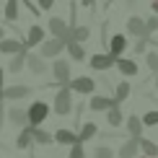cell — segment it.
I'll list each match as a JSON object with an SVG mask.
<instances>
[{"instance_id": "7a4b0ae2", "label": "cell", "mask_w": 158, "mask_h": 158, "mask_svg": "<svg viewBox=\"0 0 158 158\" xmlns=\"http://www.w3.org/2000/svg\"><path fill=\"white\" fill-rule=\"evenodd\" d=\"M70 111H73V91L60 88L55 94V114L57 117H65V114H70Z\"/></svg>"}, {"instance_id": "6da1fadb", "label": "cell", "mask_w": 158, "mask_h": 158, "mask_svg": "<svg viewBox=\"0 0 158 158\" xmlns=\"http://www.w3.org/2000/svg\"><path fill=\"white\" fill-rule=\"evenodd\" d=\"M47 117H49V104L47 101H34L26 109V124H29V127H39Z\"/></svg>"}, {"instance_id": "83f0119b", "label": "cell", "mask_w": 158, "mask_h": 158, "mask_svg": "<svg viewBox=\"0 0 158 158\" xmlns=\"http://www.w3.org/2000/svg\"><path fill=\"white\" fill-rule=\"evenodd\" d=\"M106 122L111 124V127H119V124L124 122V117H122L119 106H111V109H106Z\"/></svg>"}, {"instance_id": "d6a6232c", "label": "cell", "mask_w": 158, "mask_h": 158, "mask_svg": "<svg viewBox=\"0 0 158 158\" xmlns=\"http://www.w3.org/2000/svg\"><path fill=\"white\" fill-rule=\"evenodd\" d=\"M145 62H148V68L153 70V73H158V52H148Z\"/></svg>"}, {"instance_id": "e0dca14e", "label": "cell", "mask_w": 158, "mask_h": 158, "mask_svg": "<svg viewBox=\"0 0 158 158\" xmlns=\"http://www.w3.org/2000/svg\"><path fill=\"white\" fill-rule=\"evenodd\" d=\"M26 55H29V47H23L18 55L10 57V62H8V70H10V73H21V70L26 68Z\"/></svg>"}, {"instance_id": "b9f144b4", "label": "cell", "mask_w": 158, "mask_h": 158, "mask_svg": "<svg viewBox=\"0 0 158 158\" xmlns=\"http://www.w3.org/2000/svg\"><path fill=\"white\" fill-rule=\"evenodd\" d=\"M0 101H3V91H0Z\"/></svg>"}, {"instance_id": "4dcf8cb0", "label": "cell", "mask_w": 158, "mask_h": 158, "mask_svg": "<svg viewBox=\"0 0 158 158\" xmlns=\"http://www.w3.org/2000/svg\"><path fill=\"white\" fill-rule=\"evenodd\" d=\"M94 158H114V150L106 148V145H98V148L94 150Z\"/></svg>"}, {"instance_id": "4fadbf2b", "label": "cell", "mask_w": 158, "mask_h": 158, "mask_svg": "<svg viewBox=\"0 0 158 158\" xmlns=\"http://www.w3.org/2000/svg\"><path fill=\"white\" fill-rule=\"evenodd\" d=\"M91 68L94 70H111L114 68V60H111L106 52H96V55L91 57Z\"/></svg>"}, {"instance_id": "f546056e", "label": "cell", "mask_w": 158, "mask_h": 158, "mask_svg": "<svg viewBox=\"0 0 158 158\" xmlns=\"http://www.w3.org/2000/svg\"><path fill=\"white\" fill-rule=\"evenodd\" d=\"M140 122H143V127H156L158 124V109L156 111H145V114L140 117Z\"/></svg>"}, {"instance_id": "5bb4252c", "label": "cell", "mask_w": 158, "mask_h": 158, "mask_svg": "<svg viewBox=\"0 0 158 158\" xmlns=\"http://www.w3.org/2000/svg\"><path fill=\"white\" fill-rule=\"evenodd\" d=\"M23 49V42H21V39H8V36H5V39H0V52H3V55H18V52H21Z\"/></svg>"}, {"instance_id": "603a6c76", "label": "cell", "mask_w": 158, "mask_h": 158, "mask_svg": "<svg viewBox=\"0 0 158 158\" xmlns=\"http://www.w3.org/2000/svg\"><path fill=\"white\" fill-rule=\"evenodd\" d=\"M127 132H130V137H143V122L137 114L127 117Z\"/></svg>"}, {"instance_id": "ffe728a7", "label": "cell", "mask_w": 158, "mask_h": 158, "mask_svg": "<svg viewBox=\"0 0 158 158\" xmlns=\"http://www.w3.org/2000/svg\"><path fill=\"white\" fill-rule=\"evenodd\" d=\"M65 49H68L70 60H75V62H83V60H85V49H83L78 42H68V44H65Z\"/></svg>"}, {"instance_id": "8d00e7d4", "label": "cell", "mask_w": 158, "mask_h": 158, "mask_svg": "<svg viewBox=\"0 0 158 158\" xmlns=\"http://www.w3.org/2000/svg\"><path fill=\"white\" fill-rule=\"evenodd\" d=\"M3 78H5V68H0V91H3Z\"/></svg>"}, {"instance_id": "4316f807", "label": "cell", "mask_w": 158, "mask_h": 158, "mask_svg": "<svg viewBox=\"0 0 158 158\" xmlns=\"http://www.w3.org/2000/svg\"><path fill=\"white\" fill-rule=\"evenodd\" d=\"M31 127L26 124V127L21 130V135H18V140H16V148H21V150H26V148H31Z\"/></svg>"}, {"instance_id": "52a82bcc", "label": "cell", "mask_w": 158, "mask_h": 158, "mask_svg": "<svg viewBox=\"0 0 158 158\" xmlns=\"http://www.w3.org/2000/svg\"><path fill=\"white\" fill-rule=\"evenodd\" d=\"M127 31L132 34L135 39H148V29H145V18H140V16H130L127 18Z\"/></svg>"}, {"instance_id": "d590c367", "label": "cell", "mask_w": 158, "mask_h": 158, "mask_svg": "<svg viewBox=\"0 0 158 158\" xmlns=\"http://www.w3.org/2000/svg\"><path fill=\"white\" fill-rule=\"evenodd\" d=\"M52 3H55V0H39V5H42L39 10H49V8H52Z\"/></svg>"}, {"instance_id": "5b68a950", "label": "cell", "mask_w": 158, "mask_h": 158, "mask_svg": "<svg viewBox=\"0 0 158 158\" xmlns=\"http://www.w3.org/2000/svg\"><path fill=\"white\" fill-rule=\"evenodd\" d=\"M49 73L55 75V83L68 85V81H70V62H68V60H60V57H55V62H52ZM55 83H52V85H55Z\"/></svg>"}, {"instance_id": "ab89813d", "label": "cell", "mask_w": 158, "mask_h": 158, "mask_svg": "<svg viewBox=\"0 0 158 158\" xmlns=\"http://www.w3.org/2000/svg\"><path fill=\"white\" fill-rule=\"evenodd\" d=\"M0 39H5V29H3V26H0Z\"/></svg>"}, {"instance_id": "74e56055", "label": "cell", "mask_w": 158, "mask_h": 158, "mask_svg": "<svg viewBox=\"0 0 158 158\" xmlns=\"http://www.w3.org/2000/svg\"><path fill=\"white\" fill-rule=\"evenodd\" d=\"M153 13L158 16V0H153Z\"/></svg>"}, {"instance_id": "cb8c5ba5", "label": "cell", "mask_w": 158, "mask_h": 158, "mask_svg": "<svg viewBox=\"0 0 158 158\" xmlns=\"http://www.w3.org/2000/svg\"><path fill=\"white\" fill-rule=\"evenodd\" d=\"M31 140L39 143V145H49V143H55L52 135L47 132V130H42V127H31Z\"/></svg>"}, {"instance_id": "9a60e30c", "label": "cell", "mask_w": 158, "mask_h": 158, "mask_svg": "<svg viewBox=\"0 0 158 158\" xmlns=\"http://www.w3.org/2000/svg\"><path fill=\"white\" fill-rule=\"evenodd\" d=\"M114 65H117V70H119L122 75H127V78L137 75V62H135V60H127V57H117Z\"/></svg>"}, {"instance_id": "ee69618b", "label": "cell", "mask_w": 158, "mask_h": 158, "mask_svg": "<svg viewBox=\"0 0 158 158\" xmlns=\"http://www.w3.org/2000/svg\"><path fill=\"white\" fill-rule=\"evenodd\" d=\"M143 158H145V156H143Z\"/></svg>"}, {"instance_id": "7bdbcfd3", "label": "cell", "mask_w": 158, "mask_h": 158, "mask_svg": "<svg viewBox=\"0 0 158 158\" xmlns=\"http://www.w3.org/2000/svg\"><path fill=\"white\" fill-rule=\"evenodd\" d=\"M127 3H135V0H127Z\"/></svg>"}, {"instance_id": "1f68e13d", "label": "cell", "mask_w": 158, "mask_h": 158, "mask_svg": "<svg viewBox=\"0 0 158 158\" xmlns=\"http://www.w3.org/2000/svg\"><path fill=\"white\" fill-rule=\"evenodd\" d=\"M68 158H85L83 143H75V145H70V153H68Z\"/></svg>"}, {"instance_id": "8fae6325", "label": "cell", "mask_w": 158, "mask_h": 158, "mask_svg": "<svg viewBox=\"0 0 158 158\" xmlns=\"http://www.w3.org/2000/svg\"><path fill=\"white\" fill-rule=\"evenodd\" d=\"M44 31H47V29H42V26H31V29L29 31H26V42H23V47H36V44H42L44 42Z\"/></svg>"}, {"instance_id": "836d02e7", "label": "cell", "mask_w": 158, "mask_h": 158, "mask_svg": "<svg viewBox=\"0 0 158 158\" xmlns=\"http://www.w3.org/2000/svg\"><path fill=\"white\" fill-rule=\"evenodd\" d=\"M145 29H148V34L153 36V31H158V16H150V18H145Z\"/></svg>"}, {"instance_id": "44dd1931", "label": "cell", "mask_w": 158, "mask_h": 158, "mask_svg": "<svg viewBox=\"0 0 158 158\" xmlns=\"http://www.w3.org/2000/svg\"><path fill=\"white\" fill-rule=\"evenodd\" d=\"M96 135H98L96 122H85L81 127V132H78V143H85V140H91V137H96Z\"/></svg>"}, {"instance_id": "2e32d148", "label": "cell", "mask_w": 158, "mask_h": 158, "mask_svg": "<svg viewBox=\"0 0 158 158\" xmlns=\"http://www.w3.org/2000/svg\"><path fill=\"white\" fill-rule=\"evenodd\" d=\"M52 140H55V143H60V145H75V143H78V135L73 132V130H57V132L55 135H52Z\"/></svg>"}, {"instance_id": "277c9868", "label": "cell", "mask_w": 158, "mask_h": 158, "mask_svg": "<svg viewBox=\"0 0 158 158\" xmlns=\"http://www.w3.org/2000/svg\"><path fill=\"white\" fill-rule=\"evenodd\" d=\"M68 91H75V94H94L96 91V81L94 78H88V75H81V78H70L68 85H65Z\"/></svg>"}, {"instance_id": "ac0fdd59", "label": "cell", "mask_w": 158, "mask_h": 158, "mask_svg": "<svg viewBox=\"0 0 158 158\" xmlns=\"http://www.w3.org/2000/svg\"><path fill=\"white\" fill-rule=\"evenodd\" d=\"M8 122L16 124V127H26V109H21V106L8 109Z\"/></svg>"}, {"instance_id": "60d3db41", "label": "cell", "mask_w": 158, "mask_h": 158, "mask_svg": "<svg viewBox=\"0 0 158 158\" xmlns=\"http://www.w3.org/2000/svg\"><path fill=\"white\" fill-rule=\"evenodd\" d=\"M153 83H156V88H158V73H156V75H153Z\"/></svg>"}, {"instance_id": "7c38bea8", "label": "cell", "mask_w": 158, "mask_h": 158, "mask_svg": "<svg viewBox=\"0 0 158 158\" xmlns=\"http://www.w3.org/2000/svg\"><path fill=\"white\" fill-rule=\"evenodd\" d=\"M31 94L29 85H8V88H3V98H8V101H18V98H26Z\"/></svg>"}, {"instance_id": "484cf974", "label": "cell", "mask_w": 158, "mask_h": 158, "mask_svg": "<svg viewBox=\"0 0 158 158\" xmlns=\"http://www.w3.org/2000/svg\"><path fill=\"white\" fill-rule=\"evenodd\" d=\"M70 36H73V42L83 44L85 39L91 36V29H88V26H70Z\"/></svg>"}, {"instance_id": "8992f818", "label": "cell", "mask_w": 158, "mask_h": 158, "mask_svg": "<svg viewBox=\"0 0 158 158\" xmlns=\"http://www.w3.org/2000/svg\"><path fill=\"white\" fill-rule=\"evenodd\" d=\"M65 49V42L62 39H44L42 42V49H39V57H42V60H55L57 55H60V52Z\"/></svg>"}, {"instance_id": "30bf717a", "label": "cell", "mask_w": 158, "mask_h": 158, "mask_svg": "<svg viewBox=\"0 0 158 158\" xmlns=\"http://www.w3.org/2000/svg\"><path fill=\"white\" fill-rule=\"evenodd\" d=\"M111 106H119L111 96H94V98L88 101V109H91V111H106V109H111Z\"/></svg>"}, {"instance_id": "7402d4cb", "label": "cell", "mask_w": 158, "mask_h": 158, "mask_svg": "<svg viewBox=\"0 0 158 158\" xmlns=\"http://www.w3.org/2000/svg\"><path fill=\"white\" fill-rule=\"evenodd\" d=\"M137 145H140V150L145 153V158H156L158 156V145L153 140H148V137H137Z\"/></svg>"}, {"instance_id": "d6986e66", "label": "cell", "mask_w": 158, "mask_h": 158, "mask_svg": "<svg viewBox=\"0 0 158 158\" xmlns=\"http://www.w3.org/2000/svg\"><path fill=\"white\" fill-rule=\"evenodd\" d=\"M137 150H140V145H137V137H130V140L119 148V158H137Z\"/></svg>"}, {"instance_id": "f1b7e54d", "label": "cell", "mask_w": 158, "mask_h": 158, "mask_svg": "<svg viewBox=\"0 0 158 158\" xmlns=\"http://www.w3.org/2000/svg\"><path fill=\"white\" fill-rule=\"evenodd\" d=\"M130 91H132V88H130V83H127V81H122L119 85H117V91H114V96H111V98H114L117 104H122L124 98L130 96Z\"/></svg>"}, {"instance_id": "d4e9b609", "label": "cell", "mask_w": 158, "mask_h": 158, "mask_svg": "<svg viewBox=\"0 0 158 158\" xmlns=\"http://www.w3.org/2000/svg\"><path fill=\"white\" fill-rule=\"evenodd\" d=\"M5 21H10V23H16L18 21V0H5Z\"/></svg>"}, {"instance_id": "f35d334b", "label": "cell", "mask_w": 158, "mask_h": 158, "mask_svg": "<svg viewBox=\"0 0 158 158\" xmlns=\"http://www.w3.org/2000/svg\"><path fill=\"white\" fill-rule=\"evenodd\" d=\"M96 3V0H83V5H94Z\"/></svg>"}, {"instance_id": "3957f363", "label": "cell", "mask_w": 158, "mask_h": 158, "mask_svg": "<svg viewBox=\"0 0 158 158\" xmlns=\"http://www.w3.org/2000/svg\"><path fill=\"white\" fill-rule=\"evenodd\" d=\"M47 29L52 31V36H55V39H62L65 44L73 42V36H70V23H68V21H62L60 16H52V18H49V23H47Z\"/></svg>"}, {"instance_id": "9c48e42d", "label": "cell", "mask_w": 158, "mask_h": 158, "mask_svg": "<svg viewBox=\"0 0 158 158\" xmlns=\"http://www.w3.org/2000/svg\"><path fill=\"white\" fill-rule=\"evenodd\" d=\"M26 68H29V73H34V75H42V73H47V60H42L39 55H34V52H29L26 55Z\"/></svg>"}, {"instance_id": "ba28073f", "label": "cell", "mask_w": 158, "mask_h": 158, "mask_svg": "<svg viewBox=\"0 0 158 158\" xmlns=\"http://www.w3.org/2000/svg\"><path fill=\"white\" fill-rule=\"evenodd\" d=\"M124 49H127V36H124V34H114V36L109 39V52H106V55L111 57V60L122 57Z\"/></svg>"}, {"instance_id": "e575fe53", "label": "cell", "mask_w": 158, "mask_h": 158, "mask_svg": "<svg viewBox=\"0 0 158 158\" xmlns=\"http://www.w3.org/2000/svg\"><path fill=\"white\" fill-rule=\"evenodd\" d=\"M145 44H148V39H137V42H135V47H132V52H135V55L145 52Z\"/></svg>"}]
</instances>
